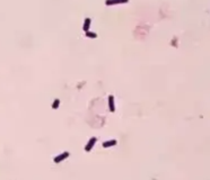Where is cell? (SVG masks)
Segmentation results:
<instances>
[{
  "mask_svg": "<svg viewBox=\"0 0 210 180\" xmlns=\"http://www.w3.org/2000/svg\"><path fill=\"white\" fill-rule=\"evenodd\" d=\"M108 105H110V110L112 113H114L115 106H114V98H113V96H108Z\"/></svg>",
  "mask_w": 210,
  "mask_h": 180,
  "instance_id": "277c9868",
  "label": "cell"
},
{
  "mask_svg": "<svg viewBox=\"0 0 210 180\" xmlns=\"http://www.w3.org/2000/svg\"><path fill=\"white\" fill-rule=\"evenodd\" d=\"M129 0H106L105 4L107 6H112V5H119V4H127Z\"/></svg>",
  "mask_w": 210,
  "mask_h": 180,
  "instance_id": "3957f363",
  "label": "cell"
},
{
  "mask_svg": "<svg viewBox=\"0 0 210 180\" xmlns=\"http://www.w3.org/2000/svg\"><path fill=\"white\" fill-rule=\"evenodd\" d=\"M86 36L89 37V38H96L97 37V34L94 33V32H89V30H87V32H86Z\"/></svg>",
  "mask_w": 210,
  "mask_h": 180,
  "instance_id": "52a82bcc",
  "label": "cell"
},
{
  "mask_svg": "<svg viewBox=\"0 0 210 180\" xmlns=\"http://www.w3.org/2000/svg\"><path fill=\"white\" fill-rule=\"evenodd\" d=\"M70 155V153L69 152H63L62 154H60V155H58V157H55L54 158V162L55 163H59V162H61V161H63L64 159H67Z\"/></svg>",
  "mask_w": 210,
  "mask_h": 180,
  "instance_id": "7a4b0ae2",
  "label": "cell"
},
{
  "mask_svg": "<svg viewBox=\"0 0 210 180\" xmlns=\"http://www.w3.org/2000/svg\"><path fill=\"white\" fill-rule=\"evenodd\" d=\"M116 141L115 140H111V141H106V142L103 143V148H111V146L116 145Z\"/></svg>",
  "mask_w": 210,
  "mask_h": 180,
  "instance_id": "8992f818",
  "label": "cell"
},
{
  "mask_svg": "<svg viewBox=\"0 0 210 180\" xmlns=\"http://www.w3.org/2000/svg\"><path fill=\"white\" fill-rule=\"evenodd\" d=\"M59 104H60V100L59 99H55L54 102H53V105H52V108H53V109H57L58 106H59Z\"/></svg>",
  "mask_w": 210,
  "mask_h": 180,
  "instance_id": "ba28073f",
  "label": "cell"
},
{
  "mask_svg": "<svg viewBox=\"0 0 210 180\" xmlns=\"http://www.w3.org/2000/svg\"><path fill=\"white\" fill-rule=\"evenodd\" d=\"M96 141H97V138L96 137H91L90 140L88 141V143H87V145L85 146V151L86 152H89V151L93 149V146L95 145V143H96Z\"/></svg>",
  "mask_w": 210,
  "mask_h": 180,
  "instance_id": "6da1fadb",
  "label": "cell"
},
{
  "mask_svg": "<svg viewBox=\"0 0 210 180\" xmlns=\"http://www.w3.org/2000/svg\"><path fill=\"white\" fill-rule=\"evenodd\" d=\"M90 18H86L85 20H84V25H83V29L85 30V32H87L89 30V27H90Z\"/></svg>",
  "mask_w": 210,
  "mask_h": 180,
  "instance_id": "5b68a950",
  "label": "cell"
}]
</instances>
